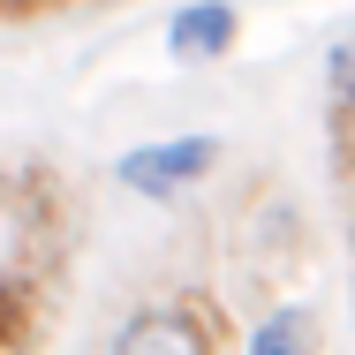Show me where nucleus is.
Listing matches in <instances>:
<instances>
[{
    "instance_id": "obj_5",
    "label": "nucleus",
    "mask_w": 355,
    "mask_h": 355,
    "mask_svg": "<svg viewBox=\"0 0 355 355\" xmlns=\"http://www.w3.org/2000/svg\"><path fill=\"white\" fill-rule=\"evenodd\" d=\"M325 83H333V98H340V106L355 114V31L340 38V46H333V61H325Z\"/></svg>"
},
{
    "instance_id": "obj_7",
    "label": "nucleus",
    "mask_w": 355,
    "mask_h": 355,
    "mask_svg": "<svg viewBox=\"0 0 355 355\" xmlns=\"http://www.w3.org/2000/svg\"><path fill=\"white\" fill-rule=\"evenodd\" d=\"M0 8H38V0H0Z\"/></svg>"
},
{
    "instance_id": "obj_6",
    "label": "nucleus",
    "mask_w": 355,
    "mask_h": 355,
    "mask_svg": "<svg viewBox=\"0 0 355 355\" xmlns=\"http://www.w3.org/2000/svg\"><path fill=\"white\" fill-rule=\"evenodd\" d=\"M8 318H15V295H0V340H8V333H15V325H8Z\"/></svg>"
},
{
    "instance_id": "obj_2",
    "label": "nucleus",
    "mask_w": 355,
    "mask_h": 355,
    "mask_svg": "<svg viewBox=\"0 0 355 355\" xmlns=\"http://www.w3.org/2000/svg\"><path fill=\"white\" fill-rule=\"evenodd\" d=\"M242 31V8L234 0H189L174 23H166V53L174 61H219Z\"/></svg>"
},
{
    "instance_id": "obj_1",
    "label": "nucleus",
    "mask_w": 355,
    "mask_h": 355,
    "mask_svg": "<svg viewBox=\"0 0 355 355\" xmlns=\"http://www.w3.org/2000/svg\"><path fill=\"white\" fill-rule=\"evenodd\" d=\"M219 166V137H166V144H144V151H121V189L137 197H182L189 182H205Z\"/></svg>"
},
{
    "instance_id": "obj_3",
    "label": "nucleus",
    "mask_w": 355,
    "mask_h": 355,
    "mask_svg": "<svg viewBox=\"0 0 355 355\" xmlns=\"http://www.w3.org/2000/svg\"><path fill=\"white\" fill-rule=\"evenodd\" d=\"M114 355H212V333L189 310H144L137 325L114 340Z\"/></svg>"
},
{
    "instance_id": "obj_4",
    "label": "nucleus",
    "mask_w": 355,
    "mask_h": 355,
    "mask_svg": "<svg viewBox=\"0 0 355 355\" xmlns=\"http://www.w3.org/2000/svg\"><path fill=\"white\" fill-rule=\"evenodd\" d=\"M250 355H318V318L310 310H272L250 333Z\"/></svg>"
}]
</instances>
